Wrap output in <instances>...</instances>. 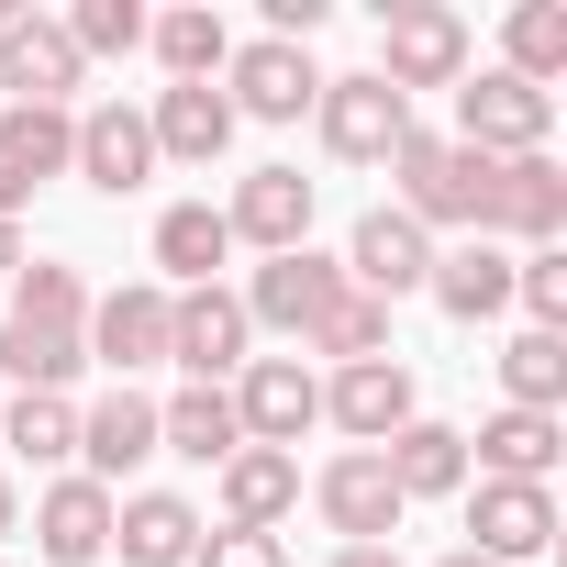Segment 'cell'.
Instances as JSON below:
<instances>
[{"instance_id": "cell-1", "label": "cell", "mask_w": 567, "mask_h": 567, "mask_svg": "<svg viewBox=\"0 0 567 567\" xmlns=\"http://www.w3.org/2000/svg\"><path fill=\"white\" fill-rule=\"evenodd\" d=\"M90 278L79 267H12V312H0V379L12 390H68L90 368Z\"/></svg>"}, {"instance_id": "cell-2", "label": "cell", "mask_w": 567, "mask_h": 567, "mask_svg": "<svg viewBox=\"0 0 567 567\" xmlns=\"http://www.w3.org/2000/svg\"><path fill=\"white\" fill-rule=\"evenodd\" d=\"M390 178H401V200H390V212H401V223H423V234H434V223L478 234V212H489V156H467L456 134H423V123H412V134H401V156H390Z\"/></svg>"}, {"instance_id": "cell-3", "label": "cell", "mask_w": 567, "mask_h": 567, "mask_svg": "<svg viewBox=\"0 0 567 567\" xmlns=\"http://www.w3.org/2000/svg\"><path fill=\"white\" fill-rule=\"evenodd\" d=\"M368 79H390L401 101H412V90H456V79H467V23L445 12V0H390Z\"/></svg>"}, {"instance_id": "cell-4", "label": "cell", "mask_w": 567, "mask_h": 567, "mask_svg": "<svg viewBox=\"0 0 567 567\" xmlns=\"http://www.w3.org/2000/svg\"><path fill=\"white\" fill-rule=\"evenodd\" d=\"M545 134H556V90H523L512 68L456 79V145L467 156H545Z\"/></svg>"}, {"instance_id": "cell-5", "label": "cell", "mask_w": 567, "mask_h": 567, "mask_svg": "<svg viewBox=\"0 0 567 567\" xmlns=\"http://www.w3.org/2000/svg\"><path fill=\"white\" fill-rule=\"evenodd\" d=\"M312 123H323V156L334 167H390L401 156V134H412V101L390 90V79H323V101H312Z\"/></svg>"}, {"instance_id": "cell-6", "label": "cell", "mask_w": 567, "mask_h": 567, "mask_svg": "<svg viewBox=\"0 0 567 567\" xmlns=\"http://www.w3.org/2000/svg\"><path fill=\"white\" fill-rule=\"evenodd\" d=\"M245 346H256V323L223 278L212 290H167V368H189V390H223L245 368Z\"/></svg>"}, {"instance_id": "cell-7", "label": "cell", "mask_w": 567, "mask_h": 567, "mask_svg": "<svg viewBox=\"0 0 567 567\" xmlns=\"http://www.w3.org/2000/svg\"><path fill=\"white\" fill-rule=\"evenodd\" d=\"M90 368H112V390H134L145 368H167V290L156 278H123V290L90 301Z\"/></svg>"}, {"instance_id": "cell-8", "label": "cell", "mask_w": 567, "mask_h": 567, "mask_svg": "<svg viewBox=\"0 0 567 567\" xmlns=\"http://www.w3.org/2000/svg\"><path fill=\"white\" fill-rule=\"evenodd\" d=\"M556 545V489L534 478H478L467 489V556L478 567H534Z\"/></svg>"}, {"instance_id": "cell-9", "label": "cell", "mask_w": 567, "mask_h": 567, "mask_svg": "<svg viewBox=\"0 0 567 567\" xmlns=\"http://www.w3.org/2000/svg\"><path fill=\"white\" fill-rule=\"evenodd\" d=\"M234 423H245V445H278V456H290V445L323 423V379H312L301 357H245V368H234Z\"/></svg>"}, {"instance_id": "cell-10", "label": "cell", "mask_w": 567, "mask_h": 567, "mask_svg": "<svg viewBox=\"0 0 567 567\" xmlns=\"http://www.w3.org/2000/svg\"><path fill=\"white\" fill-rule=\"evenodd\" d=\"M478 234H489V245L512 234L523 256L556 245V234H567V167H556V156H489V212H478Z\"/></svg>"}, {"instance_id": "cell-11", "label": "cell", "mask_w": 567, "mask_h": 567, "mask_svg": "<svg viewBox=\"0 0 567 567\" xmlns=\"http://www.w3.org/2000/svg\"><path fill=\"white\" fill-rule=\"evenodd\" d=\"M223 101H234V123H301L323 101V68H312V45H234Z\"/></svg>"}, {"instance_id": "cell-12", "label": "cell", "mask_w": 567, "mask_h": 567, "mask_svg": "<svg viewBox=\"0 0 567 567\" xmlns=\"http://www.w3.org/2000/svg\"><path fill=\"white\" fill-rule=\"evenodd\" d=\"M334 290H346V267H334V256H312V245H290V256H267L234 301H245V323H256V334H312V312H323Z\"/></svg>"}, {"instance_id": "cell-13", "label": "cell", "mask_w": 567, "mask_h": 567, "mask_svg": "<svg viewBox=\"0 0 567 567\" xmlns=\"http://www.w3.org/2000/svg\"><path fill=\"white\" fill-rule=\"evenodd\" d=\"M312 512H323V523H334V534H346V545H390V534H401V512H412V501H401V489H390V467H379V456H368V445H346V456H334V467H323V478H312Z\"/></svg>"}, {"instance_id": "cell-14", "label": "cell", "mask_w": 567, "mask_h": 567, "mask_svg": "<svg viewBox=\"0 0 567 567\" xmlns=\"http://www.w3.org/2000/svg\"><path fill=\"white\" fill-rule=\"evenodd\" d=\"M223 234H234V245H256V256L312 245V178H301V167H256V178H234Z\"/></svg>"}, {"instance_id": "cell-15", "label": "cell", "mask_w": 567, "mask_h": 567, "mask_svg": "<svg viewBox=\"0 0 567 567\" xmlns=\"http://www.w3.org/2000/svg\"><path fill=\"white\" fill-rule=\"evenodd\" d=\"M334 267H346V290H368V301H401V290H423V278H434V234H423V223H401V212L379 200Z\"/></svg>"}, {"instance_id": "cell-16", "label": "cell", "mask_w": 567, "mask_h": 567, "mask_svg": "<svg viewBox=\"0 0 567 567\" xmlns=\"http://www.w3.org/2000/svg\"><path fill=\"white\" fill-rule=\"evenodd\" d=\"M90 79V56L68 45V23H45V12H23L12 34H0V90H12L23 112H68V90Z\"/></svg>"}, {"instance_id": "cell-17", "label": "cell", "mask_w": 567, "mask_h": 567, "mask_svg": "<svg viewBox=\"0 0 567 567\" xmlns=\"http://www.w3.org/2000/svg\"><path fill=\"white\" fill-rule=\"evenodd\" d=\"M68 167H79L101 200L145 189V178H156V134H145V112H123V101H90V112H79V145H68Z\"/></svg>"}, {"instance_id": "cell-18", "label": "cell", "mask_w": 567, "mask_h": 567, "mask_svg": "<svg viewBox=\"0 0 567 567\" xmlns=\"http://www.w3.org/2000/svg\"><path fill=\"white\" fill-rule=\"evenodd\" d=\"M323 423L357 434V445H390V434L412 423V368H401V357H357V368H334V379H323Z\"/></svg>"}, {"instance_id": "cell-19", "label": "cell", "mask_w": 567, "mask_h": 567, "mask_svg": "<svg viewBox=\"0 0 567 567\" xmlns=\"http://www.w3.org/2000/svg\"><path fill=\"white\" fill-rule=\"evenodd\" d=\"M68 145H79V112H0V223H12L45 178H68Z\"/></svg>"}, {"instance_id": "cell-20", "label": "cell", "mask_w": 567, "mask_h": 567, "mask_svg": "<svg viewBox=\"0 0 567 567\" xmlns=\"http://www.w3.org/2000/svg\"><path fill=\"white\" fill-rule=\"evenodd\" d=\"M112 501H123V489H101V478H56V489L34 501L45 567H101V556H112Z\"/></svg>"}, {"instance_id": "cell-21", "label": "cell", "mask_w": 567, "mask_h": 567, "mask_svg": "<svg viewBox=\"0 0 567 567\" xmlns=\"http://www.w3.org/2000/svg\"><path fill=\"white\" fill-rule=\"evenodd\" d=\"M156 456V401L145 390H101L90 412H79V478H123V467H145Z\"/></svg>"}, {"instance_id": "cell-22", "label": "cell", "mask_w": 567, "mask_h": 567, "mask_svg": "<svg viewBox=\"0 0 567 567\" xmlns=\"http://www.w3.org/2000/svg\"><path fill=\"white\" fill-rule=\"evenodd\" d=\"M368 456L390 467L401 501H456V489H467V434H456V423H423V412H412V423H401L390 445H368Z\"/></svg>"}, {"instance_id": "cell-23", "label": "cell", "mask_w": 567, "mask_h": 567, "mask_svg": "<svg viewBox=\"0 0 567 567\" xmlns=\"http://www.w3.org/2000/svg\"><path fill=\"white\" fill-rule=\"evenodd\" d=\"M200 534H212V523H200L178 489H134V501H112V545H123V567H189Z\"/></svg>"}, {"instance_id": "cell-24", "label": "cell", "mask_w": 567, "mask_h": 567, "mask_svg": "<svg viewBox=\"0 0 567 567\" xmlns=\"http://www.w3.org/2000/svg\"><path fill=\"white\" fill-rule=\"evenodd\" d=\"M290 512H301V456H278V445H234L223 456V523L278 534Z\"/></svg>"}, {"instance_id": "cell-25", "label": "cell", "mask_w": 567, "mask_h": 567, "mask_svg": "<svg viewBox=\"0 0 567 567\" xmlns=\"http://www.w3.org/2000/svg\"><path fill=\"white\" fill-rule=\"evenodd\" d=\"M556 445H567L556 412H512V401H501V412L467 434V467H478V478H534V489H545V478H556Z\"/></svg>"}, {"instance_id": "cell-26", "label": "cell", "mask_w": 567, "mask_h": 567, "mask_svg": "<svg viewBox=\"0 0 567 567\" xmlns=\"http://www.w3.org/2000/svg\"><path fill=\"white\" fill-rule=\"evenodd\" d=\"M145 134H156V156H178V167H212V156L234 145V101H223L212 79H189V90H156Z\"/></svg>"}, {"instance_id": "cell-27", "label": "cell", "mask_w": 567, "mask_h": 567, "mask_svg": "<svg viewBox=\"0 0 567 567\" xmlns=\"http://www.w3.org/2000/svg\"><path fill=\"white\" fill-rule=\"evenodd\" d=\"M423 290H434L456 323H489V312H512V256H501L489 234H467V245H445V256H434Z\"/></svg>"}, {"instance_id": "cell-28", "label": "cell", "mask_w": 567, "mask_h": 567, "mask_svg": "<svg viewBox=\"0 0 567 567\" xmlns=\"http://www.w3.org/2000/svg\"><path fill=\"white\" fill-rule=\"evenodd\" d=\"M145 45H156L167 90H189V79H223V56H234V34H223V12H212V0H178V12H145Z\"/></svg>"}, {"instance_id": "cell-29", "label": "cell", "mask_w": 567, "mask_h": 567, "mask_svg": "<svg viewBox=\"0 0 567 567\" xmlns=\"http://www.w3.org/2000/svg\"><path fill=\"white\" fill-rule=\"evenodd\" d=\"M234 445H245V423H234V390H178V401H156V456L223 467Z\"/></svg>"}, {"instance_id": "cell-30", "label": "cell", "mask_w": 567, "mask_h": 567, "mask_svg": "<svg viewBox=\"0 0 567 567\" xmlns=\"http://www.w3.org/2000/svg\"><path fill=\"white\" fill-rule=\"evenodd\" d=\"M223 256H234V234H223L212 200H167V212H156V267L178 278V290H212Z\"/></svg>"}, {"instance_id": "cell-31", "label": "cell", "mask_w": 567, "mask_h": 567, "mask_svg": "<svg viewBox=\"0 0 567 567\" xmlns=\"http://www.w3.org/2000/svg\"><path fill=\"white\" fill-rule=\"evenodd\" d=\"M0 445L34 456V467H68L79 456V401L68 390H0Z\"/></svg>"}, {"instance_id": "cell-32", "label": "cell", "mask_w": 567, "mask_h": 567, "mask_svg": "<svg viewBox=\"0 0 567 567\" xmlns=\"http://www.w3.org/2000/svg\"><path fill=\"white\" fill-rule=\"evenodd\" d=\"M501 68L523 90H556L567 79V0H512V23H501Z\"/></svg>"}, {"instance_id": "cell-33", "label": "cell", "mask_w": 567, "mask_h": 567, "mask_svg": "<svg viewBox=\"0 0 567 567\" xmlns=\"http://www.w3.org/2000/svg\"><path fill=\"white\" fill-rule=\"evenodd\" d=\"M301 357H334V368H357V357H401V346H390V301H368V290H334V301L312 312Z\"/></svg>"}, {"instance_id": "cell-34", "label": "cell", "mask_w": 567, "mask_h": 567, "mask_svg": "<svg viewBox=\"0 0 567 567\" xmlns=\"http://www.w3.org/2000/svg\"><path fill=\"white\" fill-rule=\"evenodd\" d=\"M501 390H512V412H556L567 401V334H512L501 346Z\"/></svg>"}, {"instance_id": "cell-35", "label": "cell", "mask_w": 567, "mask_h": 567, "mask_svg": "<svg viewBox=\"0 0 567 567\" xmlns=\"http://www.w3.org/2000/svg\"><path fill=\"white\" fill-rule=\"evenodd\" d=\"M79 56H134L145 45V0H79V12H56Z\"/></svg>"}, {"instance_id": "cell-36", "label": "cell", "mask_w": 567, "mask_h": 567, "mask_svg": "<svg viewBox=\"0 0 567 567\" xmlns=\"http://www.w3.org/2000/svg\"><path fill=\"white\" fill-rule=\"evenodd\" d=\"M512 301L534 312V334H567V245H534V256H512Z\"/></svg>"}, {"instance_id": "cell-37", "label": "cell", "mask_w": 567, "mask_h": 567, "mask_svg": "<svg viewBox=\"0 0 567 567\" xmlns=\"http://www.w3.org/2000/svg\"><path fill=\"white\" fill-rule=\"evenodd\" d=\"M189 567H290V534H245V523H223V534H200Z\"/></svg>"}, {"instance_id": "cell-38", "label": "cell", "mask_w": 567, "mask_h": 567, "mask_svg": "<svg viewBox=\"0 0 567 567\" xmlns=\"http://www.w3.org/2000/svg\"><path fill=\"white\" fill-rule=\"evenodd\" d=\"M334 567H401V545H334Z\"/></svg>"}, {"instance_id": "cell-39", "label": "cell", "mask_w": 567, "mask_h": 567, "mask_svg": "<svg viewBox=\"0 0 567 567\" xmlns=\"http://www.w3.org/2000/svg\"><path fill=\"white\" fill-rule=\"evenodd\" d=\"M12 267H23V234H12V223H0V278H12Z\"/></svg>"}, {"instance_id": "cell-40", "label": "cell", "mask_w": 567, "mask_h": 567, "mask_svg": "<svg viewBox=\"0 0 567 567\" xmlns=\"http://www.w3.org/2000/svg\"><path fill=\"white\" fill-rule=\"evenodd\" d=\"M12 523H23V489H12V478H0V534H12Z\"/></svg>"}, {"instance_id": "cell-41", "label": "cell", "mask_w": 567, "mask_h": 567, "mask_svg": "<svg viewBox=\"0 0 567 567\" xmlns=\"http://www.w3.org/2000/svg\"><path fill=\"white\" fill-rule=\"evenodd\" d=\"M0 567H12V556H0Z\"/></svg>"}]
</instances>
